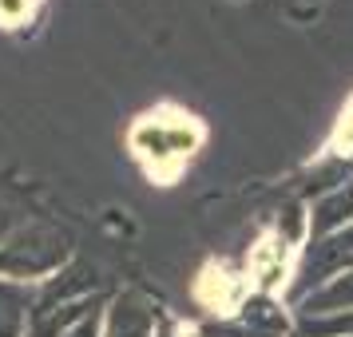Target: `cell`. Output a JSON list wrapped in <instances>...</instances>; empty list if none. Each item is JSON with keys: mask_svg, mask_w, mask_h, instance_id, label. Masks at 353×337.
<instances>
[{"mask_svg": "<svg viewBox=\"0 0 353 337\" xmlns=\"http://www.w3.org/2000/svg\"><path fill=\"white\" fill-rule=\"evenodd\" d=\"M128 143H131V155L143 163L151 175L171 178L203 147V127H199L194 115L175 112V108H159V112H147L135 119Z\"/></svg>", "mask_w": 353, "mask_h": 337, "instance_id": "1", "label": "cell"}, {"mask_svg": "<svg viewBox=\"0 0 353 337\" xmlns=\"http://www.w3.org/2000/svg\"><path fill=\"white\" fill-rule=\"evenodd\" d=\"M353 270V226L337 230V234H321V238H310L298 250V262H294V274H290V286H286V298L294 309L318 294L321 286H330L334 278Z\"/></svg>", "mask_w": 353, "mask_h": 337, "instance_id": "2", "label": "cell"}, {"mask_svg": "<svg viewBox=\"0 0 353 337\" xmlns=\"http://www.w3.org/2000/svg\"><path fill=\"white\" fill-rule=\"evenodd\" d=\"M68 262V238L48 226H28L0 246V278L4 282H48Z\"/></svg>", "mask_w": 353, "mask_h": 337, "instance_id": "3", "label": "cell"}, {"mask_svg": "<svg viewBox=\"0 0 353 337\" xmlns=\"http://www.w3.org/2000/svg\"><path fill=\"white\" fill-rule=\"evenodd\" d=\"M294 334H298L294 305L278 294L250 289L239 309H230L226 318H210L199 337H294Z\"/></svg>", "mask_w": 353, "mask_h": 337, "instance_id": "4", "label": "cell"}, {"mask_svg": "<svg viewBox=\"0 0 353 337\" xmlns=\"http://www.w3.org/2000/svg\"><path fill=\"white\" fill-rule=\"evenodd\" d=\"M155 329H159V309L135 289L115 294L99 318V337H155Z\"/></svg>", "mask_w": 353, "mask_h": 337, "instance_id": "5", "label": "cell"}, {"mask_svg": "<svg viewBox=\"0 0 353 337\" xmlns=\"http://www.w3.org/2000/svg\"><path fill=\"white\" fill-rule=\"evenodd\" d=\"M305 207H310V238L337 234V230L353 226V178L345 187H337V191L321 194L314 203H305Z\"/></svg>", "mask_w": 353, "mask_h": 337, "instance_id": "6", "label": "cell"}, {"mask_svg": "<svg viewBox=\"0 0 353 337\" xmlns=\"http://www.w3.org/2000/svg\"><path fill=\"white\" fill-rule=\"evenodd\" d=\"M353 178V159H350V151H330L325 159H318L310 171H305V187L302 194L314 203V198H321V194H330L337 191V187H345Z\"/></svg>", "mask_w": 353, "mask_h": 337, "instance_id": "7", "label": "cell"}, {"mask_svg": "<svg viewBox=\"0 0 353 337\" xmlns=\"http://www.w3.org/2000/svg\"><path fill=\"white\" fill-rule=\"evenodd\" d=\"M341 309H353V270L334 278V282L321 286L318 294H310L294 314H298V318H325V314H341Z\"/></svg>", "mask_w": 353, "mask_h": 337, "instance_id": "8", "label": "cell"}, {"mask_svg": "<svg viewBox=\"0 0 353 337\" xmlns=\"http://www.w3.org/2000/svg\"><path fill=\"white\" fill-rule=\"evenodd\" d=\"M28 305H32V294H24V286L0 278V337H20L24 334Z\"/></svg>", "mask_w": 353, "mask_h": 337, "instance_id": "9", "label": "cell"}, {"mask_svg": "<svg viewBox=\"0 0 353 337\" xmlns=\"http://www.w3.org/2000/svg\"><path fill=\"white\" fill-rule=\"evenodd\" d=\"M294 337H353V309L325 314V318H298Z\"/></svg>", "mask_w": 353, "mask_h": 337, "instance_id": "10", "label": "cell"}, {"mask_svg": "<svg viewBox=\"0 0 353 337\" xmlns=\"http://www.w3.org/2000/svg\"><path fill=\"white\" fill-rule=\"evenodd\" d=\"M40 8V0H0V28H20L28 24Z\"/></svg>", "mask_w": 353, "mask_h": 337, "instance_id": "11", "label": "cell"}, {"mask_svg": "<svg viewBox=\"0 0 353 337\" xmlns=\"http://www.w3.org/2000/svg\"><path fill=\"white\" fill-rule=\"evenodd\" d=\"M155 337H199V334H191L183 321H175L171 314H159V329H155Z\"/></svg>", "mask_w": 353, "mask_h": 337, "instance_id": "12", "label": "cell"}, {"mask_svg": "<svg viewBox=\"0 0 353 337\" xmlns=\"http://www.w3.org/2000/svg\"><path fill=\"white\" fill-rule=\"evenodd\" d=\"M99 318H103V314H88V318L80 321V325H72V329H68L64 337H99Z\"/></svg>", "mask_w": 353, "mask_h": 337, "instance_id": "13", "label": "cell"}]
</instances>
